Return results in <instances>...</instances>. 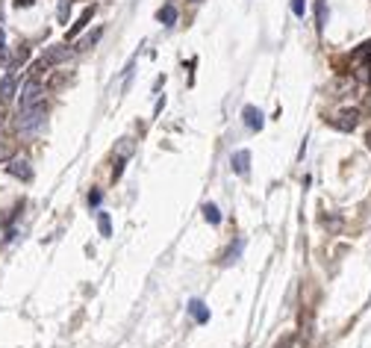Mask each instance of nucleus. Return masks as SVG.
<instances>
[{"mask_svg":"<svg viewBox=\"0 0 371 348\" xmlns=\"http://www.w3.org/2000/svg\"><path fill=\"white\" fill-rule=\"evenodd\" d=\"M41 100H45V89L38 83V77H27L21 92H18V109H30L36 104H41Z\"/></svg>","mask_w":371,"mask_h":348,"instance_id":"f257e3e1","label":"nucleus"},{"mask_svg":"<svg viewBox=\"0 0 371 348\" xmlns=\"http://www.w3.org/2000/svg\"><path fill=\"white\" fill-rule=\"evenodd\" d=\"M192 3H204V0H192Z\"/></svg>","mask_w":371,"mask_h":348,"instance_id":"393cba45","label":"nucleus"},{"mask_svg":"<svg viewBox=\"0 0 371 348\" xmlns=\"http://www.w3.org/2000/svg\"><path fill=\"white\" fill-rule=\"evenodd\" d=\"M242 121H245V127L248 130H263L265 127V115H263V109L259 107H253V104H248V107L242 109Z\"/></svg>","mask_w":371,"mask_h":348,"instance_id":"7ed1b4c3","label":"nucleus"},{"mask_svg":"<svg viewBox=\"0 0 371 348\" xmlns=\"http://www.w3.org/2000/svg\"><path fill=\"white\" fill-rule=\"evenodd\" d=\"M292 15L295 18H303L307 15V0H292Z\"/></svg>","mask_w":371,"mask_h":348,"instance_id":"f3484780","label":"nucleus"},{"mask_svg":"<svg viewBox=\"0 0 371 348\" xmlns=\"http://www.w3.org/2000/svg\"><path fill=\"white\" fill-rule=\"evenodd\" d=\"M6 174H12V177H18V180H24V183L33 180V168H30V162L21 159V156H15V159L6 162Z\"/></svg>","mask_w":371,"mask_h":348,"instance_id":"20e7f679","label":"nucleus"},{"mask_svg":"<svg viewBox=\"0 0 371 348\" xmlns=\"http://www.w3.org/2000/svg\"><path fill=\"white\" fill-rule=\"evenodd\" d=\"M92 18H95V6H85V9H83V15L77 18V24H74L71 30H68V36H65V42H71V38H77V36H80V33L85 30V27H89V21H92Z\"/></svg>","mask_w":371,"mask_h":348,"instance_id":"0eeeda50","label":"nucleus"},{"mask_svg":"<svg viewBox=\"0 0 371 348\" xmlns=\"http://www.w3.org/2000/svg\"><path fill=\"white\" fill-rule=\"evenodd\" d=\"M97 230H100V236H112V218H109V213H103V210H100V213H97Z\"/></svg>","mask_w":371,"mask_h":348,"instance_id":"ddd939ff","label":"nucleus"},{"mask_svg":"<svg viewBox=\"0 0 371 348\" xmlns=\"http://www.w3.org/2000/svg\"><path fill=\"white\" fill-rule=\"evenodd\" d=\"M357 118H359L357 109H342V112H339V121H336V127H342V130H354V127H357Z\"/></svg>","mask_w":371,"mask_h":348,"instance_id":"f8f14e48","label":"nucleus"},{"mask_svg":"<svg viewBox=\"0 0 371 348\" xmlns=\"http://www.w3.org/2000/svg\"><path fill=\"white\" fill-rule=\"evenodd\" d=\"M41 121H45V100L30 109H18V130L21 133H36L41 127Z\"/></svg>","mask_w":371,"mask_h":348,"instance_id":"f03ea898","label":"nucleus"},{"mask_svg":"<svg viewBox=\"0 0 371 348\" xmlns=\"http://www.w3.org/2000/svg\"><path fill=\"white\" fill-rule=\"evenodd\" d=\"M327 18H330L327 0H315V30H318V33H324V27H327Z\"/></svg>","mask_w":371,"mask_h":348,"instance_id":"9b49d317","label":"nucleus"},{"mask_svg":"<svg viewBox=\"0 0 371 348\" xmlns=\"http://www.w3.org/2000/svg\"><path fill=\"white\" fill-rule=\"evenodd\" d=\"M100 201H103V195L97 192V189L95 192H89V207H100Z\"/></svg>","mask_w":371,"mask_h":348,"instance_id":"6ab92c4d","label":"nucleus"},{"mask_svg":"<svg viewBox=\"0 0 371 348\" xmlns=\"http://www.w3.org/2000/svg\"><path fill=\"white\" fill-rule=\"evenodd\" d=\"M368 148H371V133H368Z\"/></svg>","mask_w":371,"mask_h":348,"instance_id":"b1692460","label":"nucleus"},{"mask_svg":"<svg viewBox=\"0 0 371 348\" xmlns=\"http://www.w3.org/2000/svg\"><path fill=\"white\" fill-rule=\"evenodd\" d=\"M242 248H245V242H236V245H230V251L224 254V265L227 263H236V260H239V254H242Z\"/></svg>","mask_w":371,"mask_h":348,"instance_id":"2eb2a0df","label":"nucleus"},{"mask_svg":"<svg viewBox=\"0 0 371 348\" xmlns=\"http://www.w3.org/2000/svg\"><path fill=\"white\" fill-rule=\"evenodd\" d=\"M0 24H3V3H0Z\"/></svg>","mask_w":371,"mask_h":348,"instance_id":"4be33fe9","label":"nucleus"},{"mask_svg":"<svg viewBox=\"0 0 371 348\" xmlns=\"http://www.w3.org/2000/svg\"><path fill=\"white\" fill-rule=\"evenodd\" d=\"M189 313L194 316V322H198V324H206V322H209V307H206L201 298H192V301H189Z\"/></svg>","mask_w":371,"mask_h":348,"instance_id":"1a4fd4ad","label":"nucleus"},{"mask_svg":"<svg viewBox=\"0 0 371 348\" xmlns=\"http://www.w3.org/2000/svg\"><path fill=\"white\" fill-rule=\"evenodd\" d=\"M156 21L162 27H174L177 24V6H174V3H165V6L156 12Z\"/></svg>","mask_w":371,"mask_h":348,"instance_id":"9d476101","label":"nucleus"},{"mask_svg":"<svg viewBox=\"0 0 371 348\" xmlns=\"http://www.w3.org/2000/svg\"><path fill=\"white\" fill-rule=\"evenodd\" d=\"M68 12H71V0H59V21L62 24H65V21H68Z\"/></svg>","mask_w":371,"mask_h":348,"instance_id":"a211bd4d","label":"nucleus"},{"mask_svg":"<svg viewBox=\"0 0 371 348\" xmlns=\"http://www.w3.org/2000/svg\"><path fill=\"white\" fill-rule=\"evenodd\" d=\"M0 50H6V33H3V27H0Z\"/></svg>","mask_w":371,"mask_h":348,"instance_id":"412c9836","label":"nucleus"},{"mask_svg":"<svg viewBox=\"0 0 371 348\" xmlns=\"http://www.w3.org/2000/svg\"><path fill=\"white\" fill-rule=\"evenodd\" d=\"M230 162H233V171H236V174H242V177H245V174H248V171H251V151H236V154H233V159H230Z\"/></svg>","mask_w":371,"mask_h":348,"instance_id":"6e6552de","label":"nucleus"},{"mask_svg":"<svg viewBox=\"0 0 371 348\" xmlns=\"http://www.w3.org/2000/svg\"><path fill=\"white\" fill-rule=\"evenodd\" d=\"M36 0H15V9H30Z\"/></svg>","mask_w":371,"mask_h":348,"instance_id":"aec40b11","label":"nucleus"},{"mask_svg":"<svg viewBox=\"0 0 371 348\" xmlns=\"http://www.w3.org/2000/svg\"><path fill=\"white\" fill-rule=\"evenodd\" d=\"M68 56H71V50L65 48V45H53V48L45 50V56H41V59H45V65L50 68V65H62Z\"/></svg>","mask_w":371,"mask_h":348,"instance_id":"423d86ee","label":"nucleus"},{"mask_svg":"<svg viewBox=\"0 0 371 348\" xmlns=\"http://www.w3.org/2000/svg\"><path fill=\"white\" fill-rule=\"evenodd\" d=\"M15 95H18V74L6 71V74H3V80H0V104L12 100Z\"/></svg>","mask_w":371,"mask_h":348,"instance_id":"39448f33","label":"nucleus"},{"mask_svg":"<svg viewBox=\"0 0 371 348\" xmlns=\"http://www.w3.org/2000/svg\"><path fill=\"white\" fill-rule=\"evenodd\" d=\"M0 154H3V139H0Z\"/></svg>","mask_w":371,"mask_h":348,"instance_id":"5701e85b","label":"nucleus"},{"mask_svg":"<svg viewBox=\"0 0 371 348\" xmlns=\"http://www.w3.org/2000/svg\"><path fill=\"white\" fill-rule=\"evenodd\" d=\"M100 36H103V30L97 27V30H95V33H92V36L80 38V48H77V50H89V48H92V45H95V42H97V38H100Z\"/></svg>","mask_w":371,"mask_h":348,"instance_id":"dca6fc26","label":"nucleus"},{"mask_svg":"<svg viewBox=\"0 0 371 348\" xmlns=\"http://www.w3.org/2000/svg\"><path fill=\"white\" fill-rule=\"evenodd\" d=\"M204 218L209 224H221V213H218L215 204H204Z\"/></svg>","mask_w":371,"mask_h":348,"instance_id":"4468645a","label":"nucleus"}]
</instances>
